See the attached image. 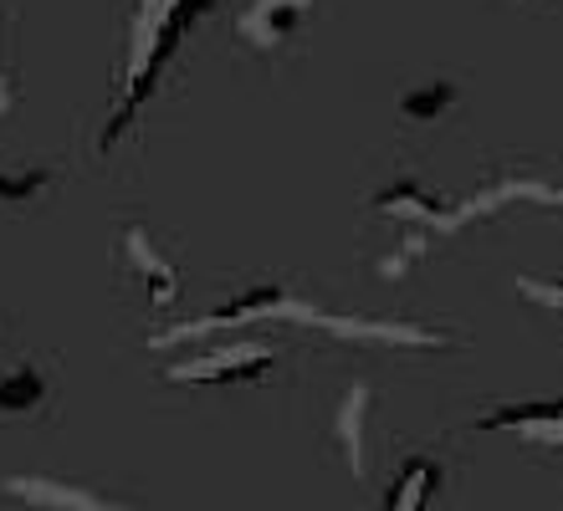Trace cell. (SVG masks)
<instances>
[{"instance_id": "obj_1", "label": "cell", "mask_w": 563, "mask_h": 511, "mask_svg": "<svg viewBox=\"0 0 563 511\" xmlns=\"http://www.w3.org/2000/svg\"><path fill=\"white\" fill-rule=\"evenodd\" d=\"M210 5H216V0H154V15H148V31H144V57H139L134 73H129V92H123V108H119V118H113V129H108L103 144H113V138L134 123L139 102L148 98V88H154L159 67L175 57L179 31H190V21H195V15H206Z\"/></svg>"}, {"instance_id": "obj_2", "label": "cell", "mask_w": 563, "mask_h": 511, "mask_svg": "<svg viewBox=\"0 0 563 511\" xmlns=\"http://www.w3.org/2000/svg\"><path fill=\"white\" fill-rule=\"evenodd\" d=\"M272 368V348H231V353H210L206 364H185L175 368V379H206V384H231V379H262Z\"/></svg>"}, {"instance_id": "obj_3", "label": "cell", "mask_w": 563, "mask_h": 511, "mask_svg": "<svg viewBox=\"0 0 563 511\" xmlns=\"http://www.w3.org/2000/svg\"><path fill=\"white\" fill-rule=\"evenodd\" d=\"M456 102H461V82L430 77V82H416V88L400 92V113L410 118V123H435V118H445Z\"/></svg>"}, {"instance_id": "obj_4", "label": "cell", "mask_w": 563, "mask_h": 511, "mask_svg": "<svg viewBox=\"0 0 563 511\" xmlns=\"http://www.w3.org/2000/svg\"><path fill=\"white\" fill-rule=\"evenodd\" d=\"M308 5L312 0H256V11L246 15L252 42H282V36H292V31L302 26Z\"/></svg>"}, {"instance_id": "obj_5", "label": "cell", "mask_w": 563, "mask_h": 511, "mask_svg": "<svg viewBox=\"0 0 563 511\" xmlns=\"http://www.w3.org/2000/svg\"><path fill=\"white\" fill-rule=\"evenodd\" d=\"M435 476H441V470L430 466V460H405L400 481L389 486L385 511H426L430 507V491H435Z\"/></svg>"}, {"instance_id": "obj_6", "label": "cell", "mask_w": 563, "mask_h": 511, "mask_svg": "<svg viewBox=\"0 0 563 511\" xmlns=\"http://www.w3.org/2000/svg\"><path fill=\"white\" fill-rule=\"evenodd\" d=\"M46 399V374L36 364H21L0 379V414H31Z\"/></svg>"}, {"instance_id": "obj_7", "label": "cell", "mask_w": 563, "mask_h": 511, "mask_svg": "<svg viewBox=\"0 0 563 511\" xmlns=\"http://www.w3.org/2000/svg\"><path fill=\"white\" fill-rule=\"evenodd\" d=\"M129 256H134L139 271H148V281H154V292H148V302L159 307L175 297V266L164 262V256H154V246H148L144 231H129Z\"/></svg>"}, {"instance_id": "obj_8", "label": "cell", "mask_w": 563, "mask_h": 511, "mask_svg": "<svg viewBox=\"0 0 563 511\" xmlns=\"http://www.w3.org/2000/svg\"><path fill=\"white\" fill-rule=\"evenodd\" d=\"M57 185V169L52 164H26V169H0V204H21L36 200Z\"/></svg>"}, {"instance_id": "obj_9", "label": "cell", "mask_w": 563, "mask_h": 511, "mask_svg": "<svg viewBox=\"0 0 563 511\" xmlns=\"http://www.w3.org/2000/svg\"><path fill=\"white\" fill-rule=\"evenodd\" d=\"M522 292H528V297H538V302H549V307H559V312H563V281H553V287H538V281H522Z\"/></svg>"}, {"instance_id": "obj_10", "label": "cell", "mask_w": 563, "mask_h": 511, "mask_svg": "<svg viewBox=\"0 0 563 511\" xmlns=\"http://www.w3.org/2000/svg\"><path fill=\"white\" fill-rule=\"evenodd\" d=\"M0 108H5V98H0Z\"/></svg>"}]
</instances>
